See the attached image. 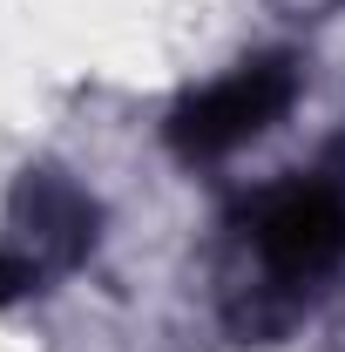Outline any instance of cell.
<instances>
[{"mask_svg":"<svg viewBox=\"0 0 345 352\" xmlns=\"http://www.w3.org/2000/svg\"><path fill=\"white\" fill-rule=\"evenodd\" d=\"M244 244L278 285H318L345 264V176L271 183L244 210Z\"/></svg>","mask_w":345,"mask_h":352,"instance_id":"2","label":"cell"},{"mask_svg":"<svg viewBox=\"0 0 345 352\" xmlns=\"http://www.w3.org/2000/svg\"><path fill=\"white\" fill-rule=\"evenodd\" d=\"M14 244L27 258H41L47 271L54 264H75L95 244V197L82 183H68L61 170H27L21 190H14Z\"/></svg>","mask_w":345,"mask_h":352,"instance_id":"3","label":"cell"},{"mask_svg":"<svg viewBox=\"0 0 345 352\" xmlns=\"http://www.w3.org/2000/svg\"><path fill=\"white\" fill-rule=\"evenodd\" d=\"M298 102V61L291 54H251L230 75L203 82L170 109V149L183 163H216L237 156L244 142H258L285 122V109Z\"/></svg>","mask_w":345,"mask_h":352,"instance_id":"1","label":"cell"},{"mask_svg":"<svg viewBox=\"0 0 345 352\" xmlns=\"http://www.w3.org/2000/svg\"><path fill=\"white\" fill-rule=\"evenodd\" d=\"M47 264L27 258L21 244H0V305H14V298H27V292H41Z\"/></svg>","mask_w":345,"mask_h":352,"instance_id":"4","label":"cell"}]
</instances>
